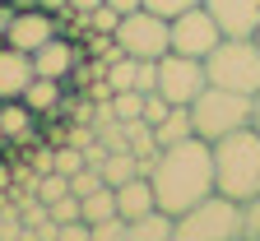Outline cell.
<instances>
[{
	"label": "cell",
	"mask_w": 260,
	"mask_h": 241,
	"mask_svg": "<svg viewBox=\"0 0 260 241\" xmlns=\"http://www.w3.org/2000/svg\"><path fill=\"white\" fill-rule=\"evenodd\" d=\"M209 75H205V60L200 56H181V51H168V56H158V93L168 97V102H195L205 93Z\"/></svg>",
	"instance_id": "cell-7"
},
{
	"label": "cell",
	"mask_w": 260,
	"mask_h": 241,
	"mask_svg": "<svg viewBox=\"0 0 260 241\" xmlns=\"http://www.w3.org/2000/svg\"><path fill=\"white\" fill-rule=\"evenodd\" d=\"M149 186H153L158 209H168V214H181L190 204H200L209 190H218L214 186V144L190 134L181 144L158 149V158L149 167Z\"/></svg>",
	"instance_id": "cell-1"
},
{
	"label": "cell",
	"mask_w": 260,
	"mask_h": 241,
	"mask_svg": "<svg viewBox=\"0 0 260 241\" xmlns=\"http://www.w3.org/2000/svg\"><path fill=\"white\" fill-rule=\"evenodd\" d=\"M153 134H158V149H168V144H181V140H190V134H195V121H190V102L172 107L168 116H162V121L153 125Z\"/></svg>",
	"instance_id": "cell-17"
},
{
	"label": "cell",
	"mask_w": 260,
	"mask_h": 241,
	"mask_svg": "<svg viewBox=\"0 0 260 241\" xmlns=\"http://www.w3.org/2000/svg\"><path fill=\"white\" fill-rule=\"evenodd\" d=\"M79 214H84V223H103V218H116V190H112V186H103V190L84 195V199H79Z\"/></svg>",
	"instance_id": "cell-19"
},
{
	"label": "cell",
	"mask_w": 260,
	"mask_h": 241,
	"mask_svg": "<svg viewBox=\"0 0 260 241\" xmlns=\"http://www.w3.org/2000/svg\"><path fill=\"white\" fill-rule=\"evenodd\" d=\"M205 10L218 19L223 38H255L260 28V0H205Z\"/></svg>",
	"instance_id": "cell-10"
},
{
	"label": "cell",
	"mask_w": 260,
	"mask_h": 241,
	"mask_svg": "<svg viewBox=\"0 0 260 241\" xmlns=\"http://www.w3.org/2000/svg\"><path fill=\"white\" fill-rule=\"evenodd\" d=\"M255 42H260V28H255Z\"/></svg>",
	"instance_id": "cell-35"
},
{
	"label": "cell",
	"mask_w": 260,
	"mask_h": 241,
	"mask_svg": "<svg viewBox=\"0 0 260 241\" xmlns=\"http://www.w3.org/2000/svg\"><path fill=\"white\" fill-rule=\"evenodd\" d=\"M23 102L38 116H56V107L65 102V88H60V79H47V75H32V84L23 88Z\"/></svg>",
	"instance_id": "cell-16"
},
{
	"label": "cell",
	"mask_w": 260,
	"mask_h": 241,
	"mask_svg": "<svg viewBox=\"0 0 260 241\" xmlns=\"http://www.w3.org/2000/svg\"><path fill=\"white\" fill-rule=\"evenodd\" d=\"M255 116V97L251 93H233V88H218V84H205V93L190 102V121H195V134L200 140H223L242 125H251Z\"/></svg>",
	"instance_id": "cell-4"
},
{
	"label": "cell",
	"mask_w": 260,
	"mask_h": 241,
	"mask_svg": "<svg viewBox=\"0 0 260 241\" xmlns=\"http://www.w3.org/2000/svg\"><path fill=\"white\" fill-rule=\"evenodd\" d=\"M214 186L242 204L260 190V130L255 125H242L214 140Z\"/></svg>",
	"instance_id": "cell-2"
},
{
	"label": "cell",
	"mask_w": 260,
	"mask_h": 241,
	"mask_svg": "<svg viewBox=\"0 0 260 241\" xmlns=\"http://www.w3.org/2000/svg\"><path fill=\"white\" fill-rule=\"evenodd\" d=\"M98 167H103L107 186H121V181H130V177H144L140 153H130V149H107V158L98 162Z\"/></svg>",
	"instance_id": "cell-18"
},
{
	"label": "cell",
	"mask_w": 260,
	"mask_h": 241,
	"mask_svg": "<svg viewBox=\"0 0 260 241\" xmlns=\"http://www.w3.org/2000/svg\"><path fill=\"white\" fill-rule=\"evenodd\" d=\"M84 162H88V158H84V149H75V144H56V171L75 177V171H79Z\"/></svg>",
	"instance_id": "cell-25"
},
{
	"label": "cell",
	"mask_w": 260,
	"mask_h": 241,
	"mask_svg": "<svg viewBox=\"0 0 260 241\" xmlns=\"http://www.w3.org/2000/svg\"><path fill=\"white\" fill-rule=\"evenodd\" d=\"M130 241H177V214L149 209L144 218L130 223Z\"/></svg>",
	"instance_id": "cell-15"
},
{
	"label": "cell",
	"mask_w": 260,
	"mask_h": 241,
	"mask_svg": "<svg viewBox=\"0 0 260 241\" xmlns=\"http://www.w3.org/2000/svg\"><path fill=\"white\" fill-rule=\"evenodd\" d=\"M190 5H205V0H144V10H153V14H162V19H172V14H181V10H190Z\"/></svg>",
	"instance_id": "cell-27"
},
{
	"label": "cell",
	"mask_w": 260,
	"mask_h": 241,
	"mask_svg": "<svg viewBox=\"0 0 260 241\" xmlns=\"http://www.w3.org/2000/svg\"><path fill=\"white\" fill-rule=\"evenodd\" d=\"M107 186V177H103V167H93V162H84L75 177H70V190L84 199V195H93V190H103Z\"/></svg>",
	"instance_id": "cell-22"
},
{
	"label": "cell",
	"mask_w": 260,
	"mask_h": 241,
	"mask_svg": "<svg viewBox=\"0 0 260 241\" xmlns=\"http://www.w3.org/2000/svg\"><path fill=\"white\" fill-rule=\"evenodd\" d=\"M246 241H260V190L246 199Z\"/></svg>",
	"instance_id": "cell-29"
},
{
	"label": "cell",
	"mask_w": 260,
	"mask_h": 241,
	"mask_svg": "<svg viewBox=\"0 0 260 241\" xmlns=\"http://www.w3.org/2000/svg\"><path fill=\"white\" fill-rule=\"evenodd\" d=\"M116 42L125 56H135V60H158V56H168L172 51V32H168V19L153 14V10H130L121 14L116 23Z\"/></svg>",
	"instance_id": "cell-6"
},
{
	"label": "cell",
	"mask_w": 260,
	"mask_h": 241,
	"mask_svg": "<svg viewBox=\"0 0 260 241\" xmlns=\"http://www.w3.org/2000/svg\"><path fill=\"white\" fill-rule=\"evenodd\" d=\"M251 125L260 130V93H255V116H251Z\"/></svg>",
	"instance_id": "cell-34"
},
{
	"label": "cell",
	"mask_w": 260,
	"mask_h": 241,
	"mask_svg": "<svg viewBox=\"0 0 260 241\" xmlns=\"http://www.w3.org/2000/svg\"><path fill=\"white\" fill-rule=\"evenodd\" d=\"M93 227V241H130V223L116 214V218H103V223H88Z\"/></svg>",
	"instance_id": "cell-24"
},
{
	"label": "cell",
	"mask_w": 260,
	"mask_h": 241,
	"mask_svg": "<svg viewBox=\"0 0 260 241\" xmlns=\"http://www.w3.org/2000/svg\"><path fill=\"white\" fill-rule=\"evenodd\" d=\"M112 116H116V121L144 116V93H140V88H121V93H112Z\"/></svg>",
	"instance_id": "cell-20"
},
{
	"label": "cell",
	"mask_w": 260,
	"mask_h": 241,
	"mask_svg": "<svg viewBox=\"0 0 260 241\" xmlns=\"http://www.w3.org/2000/svg\"><path fill=\"white\" fill-rule=\"evenodd\" d=\"M168 32H172V51L200 56V60H205V56L218 47V38H223L218 19H214L205 5H190V10H181V14H172V19H168Z\"/></svg>",
	"instance_id": "cell-8"
},
{
	"label": "cell",
	"mask_w": 260,
	"mask_h": 241,
	"mask_svg": "<svg viewBox=\"0 0 260 241\" xmlns=\"http://www.w3.org/2000/svg\"><path fill=\"white\" fill-rule=\"evenodd\" d=\"M205 75L218 88L233 93H260V42L255 38H218V47L205 56Z\"/></svg>",
	"instance_id": "cell-5"
},
{
	"label": "cell",
	"mask_w": 260,
	"mask_h": 241,
	"mask_svg": "<svg viewBox=\"0 0 260 241\" xmlns=\"http://www.w3.org/2000/svg\"><path fill=\"white\" fill-rule=\"evenodd\" d=\"M47 38H56V19H51V10H47V5H19V10H14V23H10V32H5V42L32 56Z\"/></svg>",
	"instance_id": "cell-9"
},
{
	"label": "cell",
	"mask_w": 260,
	"mask_h": 241,
	"mask_svg": "<svg viewBox=\"0 0 260 241\" xmlns=\"http://www.w3.org/2000/svg\"><path fill=\"white\" fill-rule=\"evenodd\" d=\"M32 56L10 47V42H0V102L5 97H23V88L32 84Z\"/></svg>",
	"instance_id": "cell-12"
},
{
	"label": "cell",
	"mask_w": 260,
	"mask_h": 241,
	"mask_svg": "<svg viewBox=\"0 0 260 241\" xmlns=\"http://www.w3.org/2000/svg\"><path fill=\"white\" fill-rule=\"evenodd\" d=\"M32 121H38V112H32L23 97H5L0 102V134H5V140H28Z\"/></svg>",
	"instance_id": "cell-14"
},
{
	"label": "cell",
	"mask_w": 260,
	"mask_h": 241,
	"mask_svg": "<svg viewBox=\"0 0 260 241\" xmlns=\"http://www.w3.org/2000/svg\"><path fill=\"white\" fill-rule=\"evenodd\" d=\"M14 10H19V5L0 0V42H5V32H10V23H14Z\"/></svg>",
	"instance_id": "cell-31"
},
{
	"label": "cell",
	"mask_w": 260,
	"mask_h": 241,
	"mask_svg": "<svg viewBox=\"0 0 260 241\" xmlns=\"http://www.w3.org/2000/svg\"><path fill=\"white\" fill-rule=\"evenodd\" d=\"M32 195H38L42 204H51V199H60V195H70V177H65V171H42L38 186H32Z\"/></svg>",
	"instance_id": "cell-21"
},
{
	"label": "cell",
	"mask_w": 260,
	"mask_h": 241,
	"mask_svg": "<svg viewBox=\"0 0 260 241\" xmlns=\"http://www.w3.org/2000/svg\"><path fill=\"white\" fill-rule=\"evenodd\" d=\"M177 241H246V204L209 190L200 204L177 214Z\"/></svg>",
	"instance_id": "cell-3"
},
{
	"label": "cell",
	"mask_w": 260,
	"mask_h": 241,
	"mask_svg": "<svg viewBox=\"0 0 260 241\" xmlns=\"http://www.w3.org/2000/svg\"><path fill=\"white\" fill-rule=\"evenodd\" d=\"M79 23L88 28V32H116V23H121V14L107 5V0H103V5H98V10H88V14H79Z\"/></svg>",
	"instance_id": "cell-23"
},
{
	"label": "cell",
	"mask_w": 260,
	"mask_h": 241,
	"mask_svg": "<svg viewBox=\"0 0 260 241\" xmlns=\"http://www.w3.org/2000/svg\"><path fill=\"white\" fill-rule=\"evenodd\" d=\"M60 241H93V227H88L84 218H75V223H60Z\"/></svg>",
	"instance_id": "cell-30"
},
{
	"label": "cell",
	"mask_w": 260,
	"mask_h": 241,
	"mask_svg": "<svg viewBox=\"0 0 260 241\" xmlns=\"http://www.w3.org/2000/svg\"><path fill=\"white\" fill-rule=\"evenodd\" d=\"M98 5H103V0H65V10H70V14H88Z\"/></svg>",
	"instance_id": "cell-32"
},
{
	"label": "cell",
	"mask_w": 260,
	"mask_h": 241,
	"mask_svg": "<svg viewBox=\"0 0 260 241\" xmlns=\"http://www.w3.org/2000/svg\"><path fill=\"white\" fill-rule=\"evenodd\" d=\"M107 5H112L116 14H130V10H140V5H144V0H107Z\"/></svg>",
	"instance_id": "cell-33"
},
{
	"label": "cell",
	"mask_w": 260,
	"mask_h": 241,
	"mask_svg": "<svg viewBox=\"0 0 260 241\" xmlns=\"http://www.w3.org/2000/svg\"><path fill=\"white\" fill-rule=\"evenodd\" d=\"M172 107H177V102H168V97H162L158 88H153V93H144V121H149V125H158V121L168 116Z\"/></svg>",
	"instance_id": "cell-26"
},
{
	"label": "cell",
	"mask_w": 260,
	"mask_h": 241,
	"mask_svg": "<svg viewBox=\"0 0 260 241\" xmlns=\"http://www.w3.org/2000/svg\"><path fill=\"white\" fill-rule=\"evenodd\" d=\"M28 162H32V171H38V177H42V171H56V144L32 149V153H28Z\"/></svg>",
	"instance_id": "cell-28"
},
{
	"label": "cell",
	"mask_w": 260,
	"mask_h": 241,
	"mask_svg": "<svg viewBox=\"0 0 260 241\" xmlns=\"http://www.w3.org/2000/svg\"><path fill=\"white\" fill-rule=\"evenodd\" d=\"M112 190H116V214H121L125 223H135V218H144L149 209H158L149 177H130V181H121V186H112Z\"/></svg>",
	"instance_id": "cell-13"
},
{
	"label": "cell",
	"mask_w": 260,
	"mask_h": 241,
	"mask_svg": "<svg viewBox=\"0 0 260 241\" xmlns=\"http://www.w3.org/2000/svg\"><path fill=\"white\" fill-rule=\"evenodd\" d=\"M75 65H79V47L70 38H47L38 51H32V70L47 75V79H65V75H75Z\"/></svg>",
	"instance_id": "cell-11"
}]
</instances>
